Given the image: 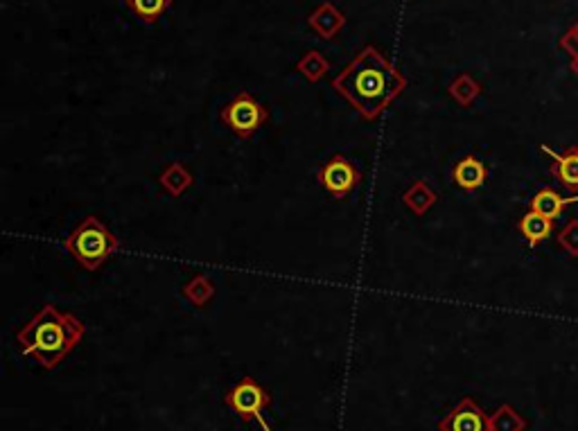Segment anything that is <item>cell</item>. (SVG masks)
<instances>
[{
  "label": "cell",
  "mask_w": 578,
  "mask_h": 431,
  "mask_svg": "<svg viewBox=\"0 0 578 431\" xmlns=\"http://www.w3.org/2000/svg\"><path fill=\"white\" fill-rule=\"evenodd\" d=\"M438 431H491L488 416L473 398H464L438 420Z\"/></svg>",
  "instance_id": "obj_7"
},
{
  "label": "cell",
  "mask_w": 578,
  "mask_h": 431,
  "mask_svg": "<svg viewBox=\"0 0 578 431\" xmlns=\"http://www.w3.org/2000/svg\"><path fill=\"white\" fill-rule=\"evenodd\" d=\"M120 239L97 220L88 215L64 239V251L73 256L86 271H97L113 253H118Z\"/></svg>",
  "instance_id": "obj_3"
},
{
  "label": "cell",
  "mask_w": 578,
  "mask_h": 431,
  "mask_svg": "<svg viewBox=\"0 0 578 431\" xmlns=\"http://www.w3.org/2000/svg\"><path fill=\"white\" fill-rule=\"evenodd\" d=\"M332 88L346 97L364 120L373 122L395 97L402 95L407 79L377 48L366 46L332 79Z\"/></svg>",
  "instance_id": "obj_1"
},
{
  "label": "cell",
  "mask_w": 578,
  "mask_h": 431,
  "mask_svg": "<svg viewBox=\"0 0 578 431\" xmlns=\"http://www.w3.org/2000/svg\"><path fill=\"white\" fill-rule=\"evenodd\" d=\"M447 93H450V97L456 102V104L468 109V106L482 95V84H479L473 75L461 73L452 79L450 86H447Z\"/></svg>",
  "instance_id": "obj_16"
},
{
  "label": "cell",
  "mask_w": 578,
  "mask_h": 431,
  "mask_svg": "<svg viewBox=\"0 0 578 431\" xmlns=\"http://www.w3.org/2000/svg\"><path fill=\"white\" fill-rule=\"evenodd\" d=\"M158 184H161V188L166 190L172 199H179L181 194H185L193 188L194 176L184 163H170V166L161 172V176H158Z\"/></svg>",
  "instance_id": "obj_11"
},
{
  "label": "cell",
  "mask_w": 578,
  "mask_h": 431,
  "mask_svg": "<svg viewBox=\"0 0 578 431\" xmlns=\"http://www.w3.org/2000/svg\"><path fill=\"white\" fill-rule=\"evenodd\" d=\"M221 122L238 138L248 140L257 133V129L269 120V111L247 91H239L220 113Z\"/></svg>",
  "instance_id": "obj_5"
},
{
  "label": "cell",
  "mask_w": 578,
  "mask_h": 431,
  "mask_svg": "<svg viewBox=\"0 0 578 431\" xmlns=\"http://www.w3.org/2000/svg\"><path fill=\"white\" fill-rule=\"evenodd\" d=\"M572 203H578V197H563V194H558L555 190L542 188L533 194L531 211L540 212L546 220H555V217H560V212L567 206H572Z\"/></svg>",
  "instance_id": "obj_12"
},
{
  "label": "cell",
  "mask_w": 578,
  "mask_h": 431,
  "mask_svg": "<svg viewBox=\"0 0 578 431\" xmlns=\"http://www.w3.org/2000/svg\"><path fill=\"white\" fill-rule=\"evenodd\" d=\"M181 294L185 301L194 305V308H206L212 299H215V284L206 274H197L190 278L188 283L181 287Z\"/></svg>",
  "instance_id": "obj_15"
},
{
  "label": "cell",
  "mask_w": 578,
  "mask_h": 431,
  "mask_svg": "<svg viewBox=\"0 0 578 431\" xmlns=\"http://www.w3.org/2000/svg\"><path fill=\"white\" fill-rule=\"evenodd\" d=\"M86 335V326L75 314L61 312L55 305H43L19 332L16 344L39 366L55 371Z\"/></svg>",
  "instance_id": "obj_2"
},
{
  "label": "cell",
  "mask_w": 578,
  "mask_h": 431,
  "mask_svg": "<svg viewBox=\"0 0 578 431\" xmlns=\"http://www.w3.org/2000/svg\"><path fill=\"white\" fill-rule=\"evenodd\" d=\"M224 402L242 422L256 420L262 431H271L269 422L265 420V409L271 407V395L262 389V384L253 377H242L229 393L224 395Z\"/></svg>",
  "instance_id": "obj_4"
},
{
  "label": "cell",
  "mask_w": 578,
  "mask_h": 431,
  "mask_svg": "<svg viewBox=\"0 0 578 431\" xmlns=\"http://www.w3.org/2000/svg\"><path fill=\"white\" fill-rule=\"evenodd\" d=\"M518 230L522 233V238L527 239L528 247H537V244L545 242L546 238H551V233L555 230L554 220H546L540 212L528 211L522 220L518 221Z\"/></svg>",
  "instance_id": "obj_13"
},
{
  "label": "cell",
  "mask_w": 578,
  "mask_h": 431,
  "mask_svg": "<svg viewBox=\"0 0 578 431\" xmlns=\"http://www.w3.org/2000/svg\"><path fill=\"white\" fill-rule=\"evenodd\" d=\"M317 179L328 194H332L335 199H346L359 185L362 172L348 158L341 157V154H335V157L323 163Z\"/></svg>",
  "instance_id": "obj_6"
},
{
  "label": "cell",
  "mask_w": 578,
  "mask_h": 431,
  "mask_svg": "<svg viewBox=\"0 0 578 431\" xmlns=\"http://www.w3.org/2000/svg\"><path fill=\"white\" fill-rule=\"evenodd\" d=\"M124 5H127V10L133 12L142 23L152 25L170 10L172 0H124Z\"/></svg>",
  "instance_id": "obj_17"
},
{
  "label": "cell",
  "mask_w": 578,
  "mask_h": 431,
  "mask_svg": "<svg viewBox=\"0 0 578 431\" xmlns=\"http://www.w3.org/2000/svg\"><path fill=\"white\" fill-rule=\"evenodd\" d=\"M558 244L564 253L572 257H578V220H569L558 233Z\"/></svg>",
  "instance_id": "obj_21"
},
{
  "label": "cell",
  "mask_w": 578,
  "mask_h": 431,
  "mask_svg": "<svg viewBox=\"0 0 578 431\" xmlns=\"http://www.w3.org/2000/svg\"><path fill=\"white\" fill-rule=\"evenodd\" d=\"M296 70L308 79L310 84H317L326 77V73L330 70V61L321 55L319 50H310L296 61Z\"/></svg>",
  "instance_id": "obj_18"
},
{
  "label": "cell",
  "mask_w": 578,
  "mask_h": 431,
  "mask_svg": "<svg viewBox=\"0 0 578 431\" xmlns=\"http://www.w3.org/2000/svg\"><path fill=\"white\" fill-rule=\"evenodd\" d=\"M558 46L560 50L569 57V68H572L578 77V21L560 37Z\"/></svg>",
  "instance_id": "obj_20"
},
{
  "label": "cell",
  "mask_w": 578,
  "mask_h": 431,
  "mask_svg": "<svg viewBox=\"0 0 578 431\" xmlns=\"http://www.w3.org/2000/svg\"><path fill=\"white\" fill-rule=\"evenodd\" d=\"M452 179H455V184L459 185L461 190H465V193H474V190H479L483 184H486L488 170L477 157H465L455 166V170H452Z\"/></svg>",
  "instance_id": "obj_10"
},
{
  "label": "cell",
  "mask_w": 578,
  "mask_h": 431,
  "mask_svg": "<svg viewBox=\"0 0 578 431\" xmlns=\"http://www.w3.org/2000/svg\"><path fill=\"white\" fill-rule=\"evenodd\" d=\"M308 25L319 34V39H323V41H330V39H335L337 34L344 30L346 16L341 14V12L337 10L332 3H321V5H319L317 10L310 14Z\"/></svg>",
  "instance_id": "obj_9"
},
{
  "label": "cell",
  "mask_w": 578,
  "mask_h": 431,
  "mask_svg": "<svg viewBox=\"0 0 578 431\" xmlns=\"http://www.w3.org/2000/svg\"><path fill=\"white\" fill-rule=\"evenodd\" d=\"M488 425L491 431H527L528 422L510 404H501L495 413L488 416Z\"/></svg>",
  "instance_id": "obj_19"
},
{
  "label": "cell",
  "mask_w": 578,
  "mask_h": 431,
  "mask_svg": "<svg viewBox=\"0 0 578 431\" xmlns=\"http://www.w3.org/2000/svg\"><path fill=\"white\" fill-rule=\"evenodd\" d=\"M540 149L551 158V176L567 193H578V145H569L564 152H555L549 145H540Z\"/></svg>",
  "instance_id": "obj_8"
},
{
  "label": "cell",
  "mask_w": 578,
  "mask_h": 431,
  "mask_svg": "<svg viewBox=\"0 0 578 431\" xmlns=\"http://www.w3.org/2000/svg\"><path fill=\"white\" fill-rule=\"evenodd\" d=\"M438 202V194L425 184V181H416V184L409 185L402 194V203L413 212L416 217H422L427 211H429L434 203Z\"/></svg>",
  "instance_id": "obj_14"
}]
</instances>
